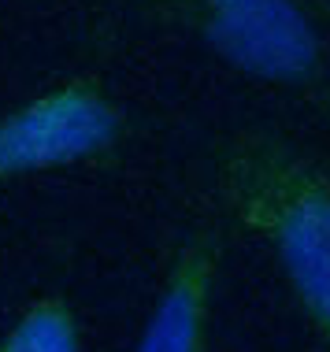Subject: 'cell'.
<instances>
[{
    "mask_svg": "<svg viewBox=\"0 0 330 352\" xmlns=\"http://www.w3.org/2000/svg\"><path fill=\"white\" fill-rule=\"evenodd\" d=\"M226 67L256 82L308 89L327 74V49L300 0H145Z\"/></svg>",
    "mask_w": 330,
    "mask_h": 352,
    "instance_id": "obj_2",
    "label": "cell"
},
{
    "mask_svg": "<svg viewBox=\"0 0 330 352\" xmlns=\"http://www.w3.org/2000/svg\"><path fill=\"white\" fill-rule=\"evenodd\" d=\"M119 138L122 111L100 78H67L0 119V186L108 156Z\"/></svg>",
    "mask_w": 330,
    "mask_h": 352,
    "instance_id": "obj_3",
    "label": "cell"
},
{
    "mask_svg": "<svg viewBox=\"0 0 330 352\" xmlns=\"http://www.w3.org/2000/svg\"><path fill=\"white\" fill-rule=\"evenodd\" d=\"M0 352H82L78 316L56 293L37 297L0 338Z\"/></svg>",
    "mask_w": 330,
    "mask_h": 352,
    "instance_id": "obj_5",
    "label": "cell"
},
{
    "mask_svg": "<svg viewBox=\"0 0 330 352\" xmlns=\"http://www.w3.org/2000/svg\"><path fill=\"white\" fill-rule=\"evenodd\" d=\"M219 256L223 241L215 226H197L190 241H182L134 352H208V316Z\"/></svg>",
    "mask_w": 330,
    "mask_h": 352,
    "instance_id": "obj_4",
    "label": "cell"
},
{
    "mask_svg": "<svg viewBox=\"0 0 330 352\" xmlns=\"http://www.w3.org/2000/svg\"><path fill=\"white\" fill-rule=\"evenodd\" d=\"M215 186L252 234L319 338L330 341V170L271 130H238L219 152Z\"/></svg>",
    "mask_w": 330,
    "mask_h": 352,
    "instance_id": "obj_1",
    "label": "cell"
}]
</instances>
